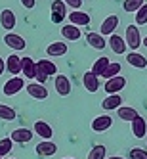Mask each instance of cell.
<instances>
[{
  "label": "cell",
  "mask_w": 147,
  "mask_h": 159,
  "mask_svg": "<svg viewBox=\"0 0 147 159\" xmlns=\"http://www.w3.org/2000/svg\"><path fill=\"white\" fill-rule=\"evenodd\" d=\"M120 69H122V67H120V63H119V61L109 63V65H107V69H105V73L101 75V77H103V79H113V77H117V75L120 73Z\"/></svg>",
  "instance_id": "obj_32"
},
{
  "label": "cell",
  "mask_w": 147,
  "mask_h": 159,
  "mask_svg": "<svg viewBox=\"0 0 147 159\" xmlns=\"http://www.w3.org/2000/svg\"><path fill=\"white\" fill-rule=\"evenodd\" d=\"M10 159H14V157H10Z\"/></svg>",
  "instance_id": "obj_42"
},
{
  "label": "cell",
  "mask_w": 147,
  "mask_h": 159,
  "mask_svg": "<svg viewBox=\"0 0 147 159\" xmlns=\"http://www.w3.org/2000/svg\"><path fill=\"white\" fill-rule=\"evenodd\" d=\"M21 73L27 79H35L37 75V61L32 58H21Z\"/></svg>",
  "instance_id": "obj_14"
},
{
  "label": "cell",
  "mask_w": 147,
  "mask_h": 159,
  "mask_svg": "<svg viewBox=\"0 0 147 159\" xmlns=\"http://www.w3.org/2000/svg\"><path fill=\"white\" fill-rule=\"evenodd\" d=\"M14 150V142H12V138H2L0 140V157H6V155H10V152Z\"/></svg>",
  "instance_id": "obj_31"
},
{
  "label": "cell",
  "mask_w": 147,
  "mask_h": 159,
  "mask_svg": "<svg viewBox=\"0 0 147 159\" xmlns=\"http://www.w3.org/2000/svg\"><path fill=\"white\" fill-rule=\"evenodd\" d=\"M136 23L138 25H147V4H143L138 12H136Z\"/></svg>",
  "instance_id": "obj_33"
},
{
  "label": "cell",
  "mask_w": 147,
  "mask_h": 159,
  "mask_svg": "<svg viewBox=\"0 0 147 159\" xmlns=\"http://www.w3.org/2000/svg\"><path fill=\"white\" fill-rule=\"evenodd\" d=\"M37 153L38 155H42V157H50V155H54L55 152H58V146H55L52 140H44V142H40L37 148Z\"/></svg>",
  "instance_id": "obj_17"
},
{
  "label": "cell",
  "mask_w": 147,
  "mask_h": 159,
  "mask_svg": "<svg viewBox=\"0 0 147 159\" xmlns=\"http://www.w3.org/2000/svg\"><path fill=\"white\" fill-rule=\"evenodd\" d=\"M46 54L50 58H59V56L67 54V44L65 42H52L50 46L46 48Z\"/></svg>",
  "instance_id": "obj_25"
},
{
  "label": "cell",
  "mask_w": 147,
  "mask_h": 159,
  "mask_svg": "<svg viewBox=\"0 0 147 159\" xmlns=\"http://www.w3.org/2000/svg\"><path fill=\"white\" fill-rule=\"evenodd\" d=\"M126 61H128L132 67H138V69L147 67V58H145V56H141L140 52H130V54L126 56Z\"/></svg>",
  "instance_id": "obj_24"
},
{
  "label": "cell",
  "mask_w": 147,
  "mask_h": 159,
  "mask_svg": "<svg viewBox=\"0 0 147 159\" xmlns=\"http://www.w3.org/2000/svg\"><path fill=\"white\" fill-rule=\"evenodd\" d=\"M105 153H107V148L103 144H97L94 146L88 153V159H105Z\"/></svg>",
  "instance_id": "obj_28"
},
{
  "label": "cell",
  "mask_w": 147,
  "mask_h": 159,
  "mask_svg": "<svg viewBox=\"0 0 147 159\" xmlns=\"http://www.w3.org/2000/svg\"><path fill=\"white\" fill-rule=\"evenodd\" d=\"M4 42H6V46H10V48H14V50H25V46H27V42H25V39L23 37H19V35H15V33H8V35L4 37Z\"/></svg>",
  "instance_id": "obj_11"
},
{
  "label": "cell",
  "mask_w": 147,
  "mask_h": 159,
  "mask_svg": "<svg viewBox=\"0 0 147 159\" xmlns=\"http://www.w3.org/2000/svg\"><path fill=\"white\" fill-rule=\"evenodd\" d=\"M107 159H124V157H117V155H115V157H107Z\"/></svg>",
  "instance_id": "obj_40"
},
{
  "label": "cell",
  "mask_w": 147,
  "mask_h": 159,
  "mask_svg": "<svg viewBox=\"0 0 147 159\" xmlns=\"http://www.w3.org/2000/svg\"><path fill=\"white\" fill-rule=\"evenodd\" d=\"M141 44H143V46L147 48V37H145V39H141Z\"/></svg>",
  "instance_id": "obj_39"
},
{
  "label": "cell",
  "mask_w": 147,
  "mask_h": 159,
  "mask_svg": "<svg viewBox=\"0 0 147 159\" xmlns=\"http://www.w3.org/2000/svg\"><path fill=\"white\" fill-rule=\"evenodd\" d=\"M107 44L111 46V50L115 52V54H124L126 52V42H124V39L122 37H119L117 33H113V35L109 37V40H107Z\"/></svg>",
  "instance_id": "obj_12"
},
{
  "label": "cell",
  "mask_w": 147,
  "mask_h": 159,
  "mask_svg": "<svg viewBox=\"0 0 147 159\" xmlns=\"http://www.w3.org/2000/svg\"><path fill=\"white\" fill-rule=\"evenodd\" d=\"M6 69L12 73V75L17 77V73H21V56H17V54H10V58L6 60Z\"/></svg>",
  "instance_id": "obj_22"
},
{
  "label": "cell",
  "mask_w": 147,
  "mask_h": 159,
  "mask_svg": "<svg viewBox=\"0 0 147 159\" xmlns=\"http://www.w3.org/2000/svg\"><path fill=\"white\" fill-rule=\"evenodd\" d=\"M61 35H63V39H67V40H78V39H80L82 37V31L80 29H78L76 25H65V27H61Z\"/></svg>",
  "instance_id": "obj_21"
},
{
  "label": "cell",
  "mask_w": 147,
  "mask_h": 159,
  "mask_svg": "<svg viewBox=\"0 0 147 159\" xmlns=\"http://www.w3.org/2000/svg\"><path fill=\"white\" fill-rule=\"evenodd\" d=\"M67 17V6L63 0H54L52 2V21L54 23H61Z\"/></svg>",
  "instance_id": "obj_4"
},
{
  "label": "cell",
  "mask_w": 147,
  "mask_h": 159,
  "mask_svg": "<svg viewBox=\"0 0 147 159\" xmlns=\"http://www.w3.org/2000/svg\"><path fill=\"white\" fill-rule=\"evenodd\" d=\"M23 88H25V81H23V79H21V77H12L10 81L4 83L2 92H4L6 96H14V94L21 92Z\"/></svg>",
  "instance_id": "obj_2"
},
{
  "label": "cell",
  "mask_w": 147,
  "mask_h": 159,
  "mask_svg": "<svg viewBox=\"0 0 147 159\" xmlns=\"http://www.w3.org/2000/svg\"><path fill=\"white\" fill-rule=\"evenodd\" d=\"M117 115H119V119H122V121L132 123L136 117H138V111H136L134 107H128V106H120V107L117 109Z\"/></svg>",
  "instance_id": "obj_26"
},
{
  "label": "cell",
  "mask_w": 147,
  "mask_h": 159,
  "mask_svg": "<svg viewBox=\"0 0 147 159\" xmlns=\"http://www.w3.org/2000/svg\"><path fill=\"white\" fill-rule=\"evenodd\" d=\"M143 4H145L143 0H124L122 8H124V12L132 14V12H138V10H140V8H141Z\"/></svg>",
  "instance_id": "obj_30"
},
{
  "label": "cell",
  "mask_w": 147,
  "mask_h": 159,
  "mask_svg": "<svg viewBox=\"0 0 147 159\" xmlns=\"http://www.w3.org/2000/svg\"><path fill=\"white\" fill-rule=\"evenodd\" d=\"M124 42L126 46L132 48V52H136L141 46V35H140V29L136 25H128L126 27V37H124Z\"/></svg>",
  "instance_id": "obj_1"
},
{
  "label": "cell",
  "mask_w": 147,
  "mask_h": 159,
  "mask_svg": "<svg viewBox=\"0 0 147 159\" xmlns=\"http://www.w3.org/2000/svg\"><path fill=\"white\" fill-rule=\"evenodd\" d=\"M119 16H107L103 21H101V25H99V35H113L115 33V29L119 27Z\"/></svg>",
  "instance_id": "obj_5"
},
{
  "label": "cell",
  "mask_w": 147,
  "mask_h": 159,
  "mask_svg": "<svg viewBox=\"0 0 147 159\" xmlns=\"http://www.w3.org/2000/svg\"><path fill=\"white\" fill-rule=\"evenodd\" d=\"M71 81L67 79L65 75H55V92H58L59 96H69L71 94Z\"/></svg>",
  "instance_id": "obj_8"
},
{
  "label": "cell",
  "mask_w": 147,
  "mask_h": 159,
  "mask_svg": "<svg viewBox=\"0 0 147 159\" xmlns=\"http://www.w3.org/2000/svg\"><path fill=\"white\" fill-rule=\"evenodd\" d=\"M132 134L136 136V138H143V136L147 134V123H145L143 117L138 115L132 121Z\"/></svg>",
  "instance_id": "obj_18"
},
{
  "label": "cell",
  "mask_w": 147,
  "mask_h": 159,
  "mask_svg": "<svg viewBox=\"0 0 147 159\" xmlns=\"http://www.w3.org/2000/svg\"><path fill=\"white\" fill-rule=\"evenodd\" d=\"M120 104H122L120 94H109L103 102H101V107L107 109V111H115V109H119V107H120Z\"/></svg>",
  "instance_id": "obj_20"
},
{
  "label": "cell",
  "mask_w": 147,
  "mask_h": 159,
  "mask_svg": "<svg viewBox=\"0 0 147 159\" xmlns=\"http://www.w3.org/2000/svg\"><path fill=\"white\" fill-rule=\"evenodd\" d=\"M86 42L92 48H96V50H103L107 46V40L103 39V35H99V33H88V35H86Z\"/></svg>",
  "instance_id": "obj_16"
},
{
  "label": "cell",
  "mask_w": 147,
  "mask_h": 159,
  "mask_svg": "<svg viewBox=\"0 0 147 159\" xmlns=\"http://www.w3.org/2000/svg\"><path fill=\"white\" fill-rule=\"evenodd\" d=\"M63 2H65V6H71L73 10H78L82 6V0H63Z\"/></svg>",
  "instance_id": "obj_35"
},
{
  "label": "cell",
  "mask_w": 147,
  "mask_h": 159,
  "mask_svg": "<svg viewBox=\"0 0 147 159\" xmlns=\"http://www.w3.org/2000/svg\"><path fill=\"white\" fill-rule=\"evenodd\" d=\"M67 17H69L71 25H76V27H84V25H88V23H90V16H88L86 12H80V10L67 14Z\"/></svg>",
  "instance_id": "obj_13"
},
{
  "label": "cell",
  "mask_w": 147,
  "mask_h": 159,
  "mask_svg": "<svg viewBox=\"0 0 147 159\" xmlns=\"http://www.w3.org/2000/svg\"><path fill=\"white\" fill-rule=\"evenodd\" d=\"M65 159H71V157H65Z\"/></svg>",
  "instance_id": "obj_41"
},
{
  "label": "cell",
  "mask_w": 147,
  "mask_h": 159,
  "mask_svg": "<svg viewBox=\"0 0 147 159\" xmlns=\"http://www.w3.org/2000/svg\"><path fill=\"white\" fill-rule=\"evenodd\" d=\"M35 79H37V83L38 84H44V83H46V75H44V73H40V71H37V75H35Z\"/></svg>",
  "instance_id": "obj_37"
},
{
  "label": "cell",
  "mask_w": 147,
  "mask_h": 159,
  "mask_svg": "<svg viewBox=\"0 0 147 159\" xmlns=\"http://www.w3.org/2000/svg\"><path fill=\"white\" fill-rule=\"evenodd\" d=\"M109 63H111L109 58H97V60L94 61V65H92V69H90V71H92L96 77H101V75L105 73V69H107Z\"/></svg>",
  "instance_id": "obj_27"
},
{
  "label": "cell",
  "mask_w": 147,
  "mask_h": 159,
  "mask_svg": "<svg viewBox=\"0 0 147 159\" xmlns=\"http://www.w3.org/2000/svg\"><path fill=\"white\" fill-rule=\"evenodd\" d=\"M111 125H113V117L111 115H99L92 121V130L94 132H105L111 129Z\"/></svg>",
  "instance_id": "obj_10"
},
{
  "label": "cell",
  "mask_w": 147,
  "mask_h": 159,
  "mask_svg": "<svg viewBox=\"0 0 147 159\" xmlns=\"http://www.w3.org/2000/svg\"><path fill=\"white\" fill-rule=\"evenodd\" d=\"M32 136H35V132L25 129V127H21V129H15L12 134H10V138H12L14 144H27L32 140Z\"/></svg>",
  "instance_id": "obj_6"
},
{
  "label": "cell",
  "mask_w": 147,
  "mask_h": 159,
  "mask_svg": "<svg viewBox=\"0 0 147 159\" xmlns=\"http://www.w3.org/2000/svg\"><path fill=\"white\" fill-rule=\"evenodd\" d=\"M35 134H38L40 138H44V140H50L52 136H54V130H52V127H50L48 123L37 121V123H35Z\"/></svg>",
  "instance_id": "obj_23"
},
{
  "label": "cell",
  "mask_w": 147,
  "mask_h": 159,
  "mask_svg": "<svg viewBox=\"0 0 147 159\" xmlns=\"http://www.w3.org/2000/svg\"><path fill=\"white\" fill-rule=\"evenodd\" d=\"M4 71H6V61H4L2 58H0V75H2Z\"/></svg>",
  "instance_id": "obj_38"
},
{
  "label": "cell",
  "mask_w": 147,
  "mask_h": 159,
  "mask_svg": "<svg viewBox=\"0 0 147 159\" xmlns=\"http://www.w3.org/2000/svg\"><path fill=\"white\" fill-rule=\"evenodd\" d=\"M37 71L44 73L46 77H52V75L58 73V65L50 60H40V61H37Z\"/></svg>",
  "instance_id": "obj_19"
},
{
  "label": "cell",
  "mask_w": 147,
  "mask_h": 159,
  "mask_svg": "<svg viewBox=\"0 0 147 159\" xmlns=\"http://www.w3.org/2000/svg\"><path fill=\"white\" fill-rule=\"evenodd\" d=\"M19 2L23 4L27 10H32V8H35V4H37V0H19Z\"/></svg>",
  "instance_id": "obj_36"
},
{
  "label": "cell",
  "mask_w": 147,
  "mask_h": 159,
  "mask_svg": "<svg viewBox=\"0 0 147 159\" xmlns=\"http://www.w3.org/2000/svg\"><path fill=\"white\" fill-rule=\"evenodd\" d=\"M0 119L4 121H15V109L6 104H0Z\"/></svg>",
  "instance_id": "obj_29"
},
{
  "label": "cell",
  "mask_w": 147,
  "mask_h": 159,
  "mask_svg": "<svg viewBox=\"0 0 147 159\" xmlns=\"http://www.w3.org/2000/svg\"><path fill=\"white\" fill-rule=\"evenodd\" d=\"M15 23H17L15 14H14L10 8H6V10H2V12H0V25H2L6 31L15 29Z\"/></svg>",
  "instance_id": "obj_9"
},
{
  "label": "cell",
  "mask_w": 147,
  "mask_h": 159,
  "mask_svg": "<svg viewBox=\"0 0 147 159\" xmlns=\"http://www.w3.org/2000/svg\"><path fill=\"white\" fill-rule=\"evenodd\" d=\"M0 159H2V157H0Z\"/></svg>",
  "instance_id": "obj_43"
},
{
  "label": "cell",
  "mask_w": 147,
  "mask_h": 159,
  "mask_svg": "<svg viewBox=\"0 0 147 159\" xmlns=\"http://www.w3.org/2000/svg\"><path fill=\"white\" fill-rule=\"evenodd\" d=\"M124 86H126V79H124L122 75H117V77H113V79H107L103 90H105L107 94H119Z\"/></svg>",
  "instance_id": "obj_3"
},
{
  "label": "cell",
  "mask_w": 147,
  "mask_h": 159,
  "mask_svg": "<svg viewBox=\"0 0 147 159\" xmlns=\"http://www.w3.org/2000/svg\"><path fill=\"white\" fill-rule=\"evenodd\" d=\"M130 159H147V150H143V148H132Z\"/></svg>",
  "instance_id": "obj_34"
},
{
  "label": "cell",
  "mask_w": 147,
  "mask_h": 159,
  "mask_svg": "<svg viewBox=\"0 0 147 159\" xmlns=\"http://www.w3.org/2000/svg\"><path fill=\"white\" fill-rule=\"evenodd\" d=\"M27 90V94L31 98H35V100H46L48 98V88H44V84H38V83H29L25 86Z\"/></svg>",
  "instance_id": "obj_7"
},
{
  "label": "cell",
  "mask_w": 147,
  "mask_h": 159,
  "mask_svg": "<svg viewBox=\"0 0 147 159\" xmlns=\"http://www.w3.org/2000/svg\"><path fill=\"white\" fill-rule=\"evenodd\" d=\"M82 83H84V88L88 90V92H97V90H99V77H96L92 71L84 73Z\"/></svg>",
  "instance_id": "obj_15"
}]
</instances>
